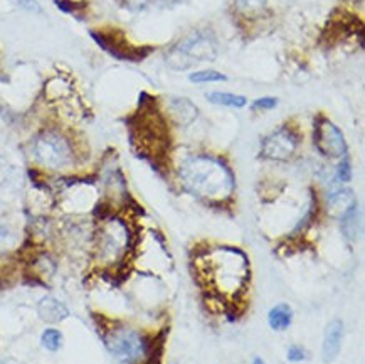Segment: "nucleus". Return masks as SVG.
<instances>
[{
    "label": "nucleus",
    "mask_w": 365,
    "mask_h": 364,
    "mask_svg": "<svg viewBox=\"0 0 365 364\" xmlns=\"http://www.w3.org/2000/svg\"><path fill=\"white\" fill-rule=\"evenodd\" d=\"M276 105H278V100H276V98L264 96V98H259V100H256L255 103H252V108H256V110H273Z\"/></svg>",
    "instance_id": "nucleus-21"
},
{
    "label": "nucleus",
    "mask_w": 365,
    "mask_h": 364,
    "mask_svg": "<svg viewBox=\"0 0 365 364\" xmlns=\"http://www.w3.org/2000/svg\"><path fill=\"white\" fill-rule=\"evenodd\" d=\"M197 270L216 295L237 298L251 278L247 256L232 246H216L197 258Z\"/></svg>",
    "instance_id": "nucleus-1"
},
{
    "label": "nucleus",
    "mask_w": 365,
    "mask_h": 364,
    "mask_svg": "<svg viewBox=\"0 0 365 364\" xmlns=\"http://www.w3.org/2000/svg\"><path fill=\"white\" fill-rule=\"evenodd\" d=\"M41 344L49 353H58L63 348V334H61L59 329L48 328L41 335Z\"/></svg>",
    "instance_id": "nucleus-16"
},
{
    "label": "nucleus",
    "mask_w": 365,
    "mask_h": 364,
    "mask_svg": "<svg viewBox=\"0 0 365 364\" xmlns=\"http://www.w3.org/2000/svg\"><path fill=\"white\" fill-rule=\"evenodd\" d=\"M298 135L292 128L282 127L269 133L261 143V157L266 161L284 162L293 157L298 148Z\"/></svg>",
    "instance_id": "nucleus-8"
},
{
    "label": "nucleus",
    "mask_w": 365,
    "mask_h": 364,
    "mask_svg": "<svg viewBox=\"0 0 365 364\" xmlns=\"http://www.w3.org/2000/svg\"><path fill=\"white\" fill-rule=\"evenodd\" d=\"M293 322V310L288 303H278V305L271 307L268 314L269 328L276 333H283L287 330Z\"/></svg>",
    "instance_id": "nucleus-12"
},
{
    "label": "nucleus",
    "mask_w": 365,
    "mask_h": 364,
    "mask_svg": "<svg viewBox=\"0 0 365 364\" xmlns=\"http://www.w3.org/2000/svg\"><path fill=\"white\" fill-rule=\"evenodd\" d=\"M287 359L289 363H303L308 359V354L305 351V348L298 346V344H293V346H289L288 349Z\"/></svg>",
    "instance_id": "nucleus-19"
},
{
    "label": "nucleus",
    "mask_w": 365,
    "mask_h": 364,
    "mask_svg": "<svg viewBox=\"0 0 365 364\" xmlns=\"http://www.w3.org/2000/svg\"><path fill=\"white\" fill-rule=\"evenodd\" d=\"M252 364H266V363L261 358H255L252 359Z\"/></svg>",
    "instance_id": "nucleus-25"
},
{
    "label": "nucleus",
    "mask_w": 365,
    "mask_h": 364,
    "mask_svg": "<svg viewBox=\"0 0 365 364\" xmlns=\"http://www.w3.org/2000/svg\"><path fill=\"white\" fill-rule=\"evenodd\" d=\"M130 248L128 226L118 218H110L100 226L96 233L98 256L105 261H116L123 258Z\"/></svg>",
    "instance_id": "nucleus-6"
},
{
    "label": "nucleus",
    "mask_w": 365,
    "mask_h": 364,
    "mask_svg": "<svg viewBox=\"0 0 365 364\" xmlns=\"http://www.w3.org/2000/svg\"><path fill=\"white\" fill-rule=\"evenodd\" d=\"M360 231V213L357 201L347 208V211L341 214V233L349 241H355Z\"/></svg>",
    "instance_id": "nucleus-13"
},
{
    "label": "nucleus",
    "mask_w": 365,
    "mask_h": 364,
    "mask_svg": "<svg viewBox=\"0 0 365 364\" xmlns=\"http://www.w3.org/2000/svg\"><path fill=\"white\" fill-rule=\"evenodd\" d=\"M313 142L318 152L327 158H344L347 156V142L344 133L329 118H318L315 121Z\"/></svg>",
    "instance_id": "nucleus-7"
},
{
    "label": "nucleus",
    "mask_w": 365,
    "mask_h": 364,
    "mask_svg": "<svg viewBox=\"0 0 365 364\" xmlns=\"http://www.w3.org/2000/svg\"><path fill=\"white\" fill-rule=\"evenodd\" d=\"M350 176H352V169H350V162H349V157L345 156L341 158L339 169H336V179L340 182H347L350 179Z\"/></svg>",
    "instance_id": "nucleus-20"
},
{
    "label": "nucleus",
    "mask_w": 365,
    "mask_h": 364,
    "mask_svg": "<svg viewBox=\"0 0 365 364\" xmlns=\"http://www.w3.org/2000/svg\"><path fill=\"white\" fill-rule=\"evenodd\" d=\"M354 203V196L349 189H339L330 194L329 208L331 213H340V216L347 211V208Z\"/></svg>",
    "instance_id": "nucleus-15"
},
{
    "label": "nucleus",
    "mask_w": 365,
    "mask_h": 364,
    "mask_svg": "<svg viewBox=\"0 0 365 364\" xmlns=\"http://www.w3.org/2000/svg\"><path fill=\"white\" fill-rule=\"evenodd\" d=\"M106 348L113 354L116 359H120L121 363L126 364H135L140 359L150 354L153 344H150L142 334L130 328H115L111 329L108 335L105 338Z\"/></svg>",
    "instance_id": "nucleus-5"
},
{
    "label": "nucleus",
    "mask_w": 365,
    "mask_h": 364,
    "mask_svg": "<svg viewBox=\"0 0 365 364\" xmlns=\"http://www.w3.org/2000/svg\"><path fill=\"white\" fill-rule=\"evenodd\" d=\"M189 79L192 83H221L226 81V74L214 71V69H200V71L192 73Z\"/></svg>",
    "instance_id": "nucleus-18"
},
{
    "label": "nucleus",
    "mask_w": 365,
    "mask_h": 364,
    "mask_svg": "<svg viewBox=\"0 0 365 364\" xmlns=\"http://www.w3.org/2000/svg\"><path fill=\"white\" fill-rule=\"evenodd\" d=\"M37 310H39L41 319L46 322H51V324H54V322H61L66 319V317H69L68 307L54 297L42 298L39 302V307H37Z\"/></svg>",
    "instance_id": "nucleus-10"
},
{
    "label": "nucleus",
    "mask_w": 365,
    "mask_h": 364,
    "mask_svg": "<svg viewBox=\"0 0 365 364\" xmlns=\"http://www.w3.org/2000/svg\"><path fill=\"white\" fill-rule=\"evenodd\" d=\"M184 188L195 198L209 203H224L236 189L232 171L221 158L192 156L182 162L179 171Z\"/></svg>",
    "instance_id": "nucleus-2"
},
{
    "label": "nucleus",
    "mask_w": 365,
    "mask_h": 364,
    "mask_svg": "<svg viewBox=\"0 0 365 364\" xmlns=\"http://www.w3.org/2000/svg\"><path fill=\"white\" fill-rule=\"evenodd\" d=\"M219 54L216 37L207 31H195L168 51L165 63L175 71H187L199 63L214 61Z\"/></svg>",
    "instance_id": "nucleus-3"
},
{
    "label": "nucleus",
    "mask_w": 365,
    "mask_h": 364,
    "mask_svg": "<svg viewBox=\"0 0 365 364\" xmlns=\"http://www.w3.org/2000/svg\"><path fill=\"white\" fill-rule=\"evenodd\" d=\"M268 0H236V9L242 16L256 17L264 11Z\"/></svg>",
    "instance_id": "nucleus-17"
},
{
    "label": "nucleus",
    "mask_w": 365,
    "mask_h": 364,
    "mask_svg": "<svg viewBox=\"0 0 365 364\" xmlns=\"http://www.w3.org/2000/svg\"><path fill=\"white\" fill-rule=\"evenodd\" d=\"M126 7L132 9V11H142V9L148 7L150 4L155 2V0H125Z\"/></svg>",
    "instance_id": "nucleus-22"
},
{
    "label": "nucleus",
    "mask_w": 365,
    "mask_h": 364,
    "mask_svg": "<svg viewBox=\"0 0 365 364\" xmlns=\"http://www.w3.org/2000/svg\"><path fill=\"white\" fill-rule=\"evenodd\" d=\"M14 2L17 4V6H21L22 9H26V11H31V12H39V4L36 2V0H14Z\"/></svg>",
    "instance_id": "nucleus-23"
},
{
    "label": "nucleus",
    "mask_w": 365,
    "mask_h": 364,
    "mask_svg": "<svg viewBox=\"0 0 365 364\" xmlns=\"http://www.w3.org/2000/svg\"><path fill=\"white\" fill-rule=\"evenodd\" d=\"M32 156L37 164L51 171H59L73 164L74 152L69 140L56 130H46L34 138Z\"/></svg>",
    "instance_id": "nucleus-4"
},
{
    "label": "nucleus",
    "mask_w": 365,
    "mask_h": 364,
    "mask_svg": "<svg viewBox=\"0 0 365 364\" xmlns=\"http://www.w3.org/2000/svg\"><path fill=\"white\" fill-rule=\"evenodd\" d=\"M9 236H11V233H9V230L6 226L0 225V246H4L9 240Z\"/></svg>",
    "instance_id": "nucleus-24"
},
{
    "label": "nucleus",
    "mask_w": 365,
    "mask_h": 364,
    "mask_svg": "<svg viewBox=\"0 0 365 364\" xmlns=\"http://www.w3.org/2000/svg\"><path fill=\"white\" fill-rule=\"evenodd\" d=\"M170 113L179 125H190L192 121L197 118V108L187 98H174L170 101Z\"/></svg>",
    "instance_id": "nucleus-11"
},
{
    "label": "nucleus",
    "mask_w": 365,
    "mask_h": 364,
    "mask_svg": "<svg viewBox=\"0 0 365 364\" xmlns=\"http://www.w3.org/2000/svg\"><path fill=\"white\" fill-rule=\"evenodd\" d=\"M345 328L344 322L340 319H334L327 325L324 334V344H322V359L325 364L334 363L341 351V344H344Z\"/></svg>",
    "instance_id": "nucleus-9"
},
{
    "label": "nucleus",
    "mask_w": 365,
    "mask_h": 364,
    "mask_svg": "<svg viewBox=\"0 0 365 364\" xmlns=\"http://www.w3.org/2000/svg\"><path fill=\"white\" fill-rule=\"evenodd\" d=\"M207 100L210 103L219 105V106H227V108H245L247 105L246 96L236 95V93H227V91H212L207 93Z\"/></svg>",
    "instance_id": "nucleus-14"
}]
</instances>
